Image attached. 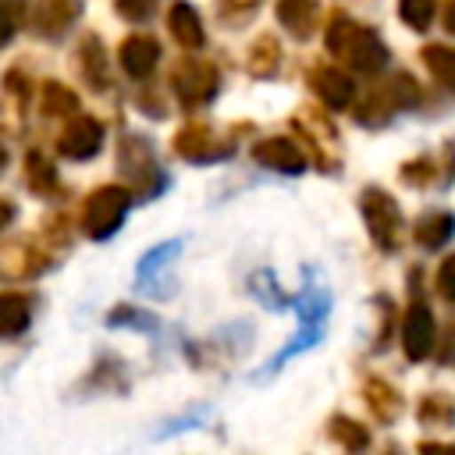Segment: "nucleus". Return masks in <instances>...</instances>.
<instances>
[{
	"label": "nucleus",
	"instance_id": "obj_1",
	"mask_svg": "<svg viewBox=\"0 0 455 455\" xmlns=\"http://www.w3.org/2000/svg\"><path fill=\"white\" fill-rule=\"evenodd\" d=\"M128 203H132V196H128V188H121V185H103V188H96V192L89 196V203H85V213H82L85 231H89L92 238L114 235V231L121 228L124 213H128Z\"/></svg>",
	"mask_w": 455,
	"mask_h": 455
},
{
	"label": "nucleus",
	"instance_id": "obj_2",
	"mask_svg": "<svg viewBox=\"0 0 455 455\" xmlns=\"http://www.w3.org/2000/svg\"><path fill=\"white\" fill-rule=\"evenodd\" d=\"M359 210H363V220L380 249H395L402 242V210L387 192L366 188L359 199Z\"/></svg>",
	"mask_w": 455,
	"mask_h": 455
},
{
	"label": "nucleus",
	"instance_id": "obj_3",
	"mask_svg": "<svg viewBox=\"0 0 455 455\" xmlns=\"http://www.w3.org/2000/svg\"><path fill=\"white\" fill-rule=\"evenodd\" d=\"M434 341H437L434 313L423 302H412L405 309V320H402V348H405V355L409 359H427Z\"/></svg>",
	"mask_w": 455,
	"mask_h": 455
},
{
	"label": "nucleus",
	"instance_id": "obj_4",
	"mask_svg": "<svg viewBox=\"0 0 455 455\" xmlns=\"http://www.w3.org/2000/svg\"><path fill=\"white\" fill-rule=\"evenodd\" d=\"M121 164L132 171V181H135V188H139L142 196L156 192V185H160V167H156V160L149 156V146H146L142 139H124ZM128 171H124V174H128Z\"/></svg>",
	"mask_w": 455,
	"mask_h": 455
},
{
	"label": "nucleus",
	"instance_id": "obj_5",
	"mask_svg": "<svg viewBox=\"0 0 455 455\" xmlns=\"http://www.w3.org/2000/svg\"><path fill=\"white\" fill-rule=\"evenodd\" d=\"M100 142H103L100 121H92V117H75L71 128L60 135V153L71 156V160H89V156L100 153Z\"/></svg>",
	"mask_w": 455,
	"mask_h": 455
},
{
	"label": "nucleus",
	"instance_id": "obj_6",
	"mask_svg": "<svg viewBox=\"0 0 455 455\" xmlns=\"http://www.w3.org/2000/svg\"><path fill=\"white\" fill-rule=\"evenodd\" d=\"M256 160L270 171H281V174H299L306 167V156L302 149L291 142V139H267L256 146Z\"/></svg>",
	"mask_w": 455,
	"mask_h": 455
},
{
	"label": "nucleus",
	"instance_id": "obj_7",
	"mask_svg": "<svg viewBox=\"0 0 455 455\" xmlns=\"http://www.w3.org/2000/svg\"><path fill=\"white\" fill-rule=\"evenodd\" d=\"M181 249V242L174 238V242H164L160 249H153V252H146V259L139 263V288L146 291V295H156V281H167V267H171V259H174V252Z\"/></svg>",
	"mask_w": 455,
	"mask_h": 455
},
{
	"label": "nucleus",
	"instance_id": "obj_8",
	"mask_svg": "<svg viewBox=\"0 0 455 455\" xmlns=\"http://www.w3.org/2000/svg\"><path fill=\"white\" fill-rule=\"evenodd\" d=\"M412 235H416V242H419L423 249H441V245L455 235V217H451L448 210L423 213V217L416 220V228H412Z\"/></svg>",
	"mask_w": 455,
	"mask_h": 455
},
{
	"label": "nucleus",
	"instance_id": "obj_9",
	"mask_svg": "<svg viewBox=\"0 0 455 455\" xmlns=\"http://www.w3.org/2000/svg\"><path fill=\"white\" fill-rule=\"evenodd\" d=\"M32 320V306L21 291H4L0 295V338H14L28 327Z\"/></svg>",
	"mask_w": 455,
	"mask_h": 455
},
{
	"label": "nucleus",
	"instance_id": "obj_10",
	"mask_svg": "<svg viewBox=\"0 0 455 455\" xmlns=\"http://www.w3.org/2000/svg\"><path fill=\"white\" fill-rule=\"evenodd\" d=\"M156 57H160V46L153 43V39H128L124 46H121V64H124V71L132 75V78H146L149 71H153V64H156Z\"/></svg>",
	"mask_w": 455,
	"mask_h": 455
},
{
	"label": "nucleus",
	"instance_id": "obj_11",
	"mask_svg": "<svg viewBox=\"0 0 455 455\" xmlns=\"http://www.w3.org/2000/svg\"><path fill=\"white\" fill-rule=\"evenodd\" d=\"M348 57H352V64L359 71H377L387 60V53L377 43V36L373 32H359V28H352V50H348Z\"/></svg>",
	"mask_w": 455,
	"mask_h": 455
},
{
	"label": "nucleus",
	"instance_id": "obj_12",
	"mask_svg": "<svg viewBox=\"0 0 455 455\" xmlns=\"http://www.w3.org/2000/svg\"><path fill=\"white\" fill-rule=\"evenodd\" d=\"M313 85H316V92L331 103V107H348L352 103V82H348V75H341V71H334V68H327V71H316L313 75Z\"/></svg>",
	"mask_w": 455,
	"mask_h": 455
},
{
	"label": "nucleus",
	"instance_id": "obj_13",
	"mask_svg": "<svg viewBox=\"0 0 455 455\" xmlns=\"http://www.w3.org/2000/svg\"><path fill=\"white\" fill-rule=\"evenodd\" d=\"M217 89V75L210 68H188L178 75V92L185 103H203Z\"/></svg>",
	"mask_w": 455,
	"mask_h": 455
},
{
	"label": "nucleus",
	"instance_id": "obj_14",
	"mask_svg": "<svg viewBox=\"0 0 455 455\" xmlns=\"http://www.w3.org/2000/svg\"><path fill=\"white\" fill-rule=\"evenodd\" d=\"M178 153L188 156V160H213L220 156V149H213V139L203 132V128H188L178 135Z\"/></svg>",
	"mask_w": 455,
	"mask_h": 455
},
{
	"label": "nucleus",
	"instance_id": "obj_15",
	"mask_svg": "<svg viewBox=\"0 0 455 455\" xmlns=\"http://www.w3.org/2000/svg\"><path fill=\"white\" fill-rule=\"evenodd\" d=\"M171 32H174L185 46H199V43H203L199 18H196V11H192V7H185V4H178V7L171 11Z\"/></svg>",
	"mask_w": 455,
	"mask_h": 455
},
{
	"label": "nucleus",
	"instance_id": "obj_16",
	"mask_svg": "<svg viewBox=\"0 0 455 455\" xmlns=\"http://www.w3.org/2000/svg\"><path fill=\"white\" fill-rule=\"evenodd\" d=\"M366 398H370V409H373L380 419H395V416H398V409H402V402H398L395 387H391V384H384V380H370V384H366Z\"/></svg>",
	"mask_w": 455,
	"mask_h": 455
},
{
	"label": "nucleus",
	"instance_id": "obj_17",
	"mask_svg": "<svg viewBox=\"0 0 455 455\" xmlns=\"http://www.w3.org/2000/svg\"><path fill=\"white\" fill-rule=\"evenodd\" d=\"M331 437H334L341 448H348V451H363V448L370 444L366 427H359V423H352V419H345V416H334V419H331Z\"/></svg>",
	"mask_w": 455,
	"mask_h": 455
},
{
	"label": "nucleus",
	"instance_id": "obj_18",
	"mask_svg": "<svg viewBox=\"0 0 455 455\" xmlns=\"http://www.w3.org/2000/svg\"><path fill=\"white\" fill-rule=\"evenodd\" d=\"M281 21L291 28V32H299V36H306L309 32V25H313V14H316V7H313V0H281Z\"/></svg>",
	"mask_w": 455,
	"mask_h": 455
},
{
	"label": "nucleus",
	"instance_id": "obj_19",
	"mask_svg": "<svg viewBox=\"0 0 455 455\" xmlns=\"http://www.w3.org/2000/svg\"><path fill=\"white\" fill-rule=\"evenodd\" d=\"M427 64L434 68V75L448 85V89H455V50H441V46H430L427 53Z\"/></svg>",
	"mask_w": 455,
	"mask_h": 455
},
{
	"label": "nucleus",
	"instance_id": "obj_20",
	"mask_svg": "<svg viewBox=\"0 0 455 455\" xmlns=\"http://www.w3.org/2000/svg\"><path fill=\"white\" fill-rule=\"evenodd\" d=\"M43 107H46V114H71L75 110V92H68L64 85L50 82L43 89Z\"/></svg>",
	"mask_w": 455,
	"mask_h": 455
},
{
	"label": "nucleus",
	"instance_id": "obj_21",
	"mask_svg": "<svg viewBox=\"0 0 455 455\" xmlns=\"http://www.w3.org/2000/svg\"><path fill=\"white\" fill-rule=\"evenodd\" d=\"M419 419L430 423V419H441V423H451L455 419V405L448 395H430L423 405H419Z\"/></svg>",
	"mask_w": 455,
	"mask_h": 455
},
{
	"label": "nucleus",
	"instance_id": "obj_22",
	"mask_svg": "<svg viewBox=\"0 0 455 455\" xmlns=\"http://www.w3.org/2000/svg\"><path fill=\"white\" fill-rule=\"evenodd\" d=\"M53 181H57V174H53L50 160H43L39 153H32V156H28V185H32L36 192H43V188H53Z\"/></svg>",
	"mask_w": 455,
	"mask_h": 455
},
{
	"label": "nucleus",
	"instance_id": "obj_23",
	"mask_svg": "<svg viewBox=\"0 0 455 455\" xmlns=\"http://www.w3.org/2000/svg\"><path fill=\"white\" fill-rule=\"evenodd\" d=\"M402 18L412 28H427L434 18V0H402Z\"/></svg>",
	"mask_w": 455,
	"mask_h": 455
},
{
	"label": "nucleus",
	"instance_id": "obj_24",
	"mask_svg": "<svg viewBox=\"0 0 455 455\" xmlns=\"http://www.w3.org/2000/svg\"><path fill=\"white\" fill-rule=\"evenodd\" d=\"M437 291L455 302V252L444 256V263L437 267Z\"/></svg>",
	"mask_w": 455,
	"mask_h": 455
},
{
	"label": "nucleus",
	"instance_id": "obj_25",
	"mask_svg": "<svg viewBox=\"0 0 455 455\" xmlns=\"http://www.w3.org/2000/svg\"><path fill=\"white\" fill-rule=\"evenodd\" d=\"M110 323H128V327H153V320H149V316H142V309H124V306H117V309L110 313Z\"/></svg>",
	"mask_w": 455,
	"mask_h": 455
},
{
	"label": "nucleus",
	"instance_id": "obj_26",
	"mask_svg": "<svg viewBox=\"0 0 455 455\" xmlns=\"http://www.w3.org/2000/svg\"><path fill=\"white\" fill-rule=\"evenodd\" d=\"M117 7L124 11V18H135V21L153 14V0H117Z\"/></svg>",
	"mask_w": 455,
	"mask_h": 455
},
{
	"label": "nucleus",
	"instance_id": "obj_27",
	"mask_svg": "<svg viewBox=\"0 0 455 455\" xmlns=\"http://www.w3.org/2000/svg\"><path fill=\"white\" fill-rule=\"evenodd\" d=\"M419 455H455V444H441V441H423Z\"/></svg>",
	"mask_w": 455,
	"mask_h": 455
},
{
	"label": "nucleus",
	"instance_id": "obj_28",
	"mask_svg": "<svg viewBox=\"0 0 455 455\" xmlns=\"http://www.w3.org/2000/svg\"><path fill=\"white\" fill-rule=\"evenodd\" d=\"M11 217H14L11 203H7V199H0V228H7V224H11Z\"/></svg>",
	"mask_w": 455,
	"mask_h": 455
},
{
	"label": "nucleus",
	"instance_id": "obj_29",
	"mask_svg": "<svg viewBox=\"0 0 455 455\" xmlns=\"http://www.w3.org/2000/svg\"><path fill=\"white\" fill-rule=\"evenodd\" d=\"M4 164H7V153H4V146H0V171H4Z\"/></svg>",
	"mask_w": 455,
	"mask_h": 455
}]
</instances>
